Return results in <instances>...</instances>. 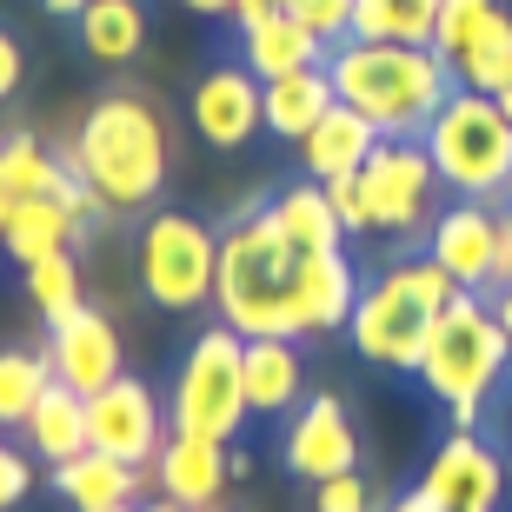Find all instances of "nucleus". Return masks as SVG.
<instances>
[{"mask_svg":"<svg viewBox=\"0 0 512 512\" xmlns=\"http://www.w3.org/2000/svg\"><path fill=\"white\" fill-rule=\"evenodd\" d=\"M360 266L353 253H300L286 247L266 213H247L220 233V280H213V313L240 340H320L346 333L353 300H360Z\"/></svg>","mask_w":512,"mask_h":512,"instance_id":"obj_1","label":"nucleus"},{"mask_svg":"<svg viewBox=\"0 0 512 512\" xmlns=\"http://www.w3.org/2000/svg\"><path fill=\"white\" fill-rule=\"evenodd\" d=\"M67 167L94 187V200L107 213H133L153 207L160 187H167L173 147H167V120L147 94H100L87 107V120L74 127V147L60 153Z\"/></svg>","mask_w":512,"mask_h":512,"instance_id":"obj_2","label":"nucleus"},{"mask_svg":"<svg viewBox=\"0 0 512 512\" xmlns=\"http://www.w3.org/2000/svg\"><path fill=\"white\" fill-rule=\"evenodd\" d=\"M326 74L346 107H360L380 127V140H426L433 114L459 87L433 47H399V40H333Z\"/></svg>","mask_w":512,"mask_h":512,"instance_id":"obj_3","label":"nucleus"},{"mask_svg":"<svg viewBox=\"0 0 512 512\" xmlns=\"http://www.w3.org/2000/svg\"><path fill=\"white\" fill-rule=\"evenodd\" d=\"M506 366H512V340L499 333L493 300L486 293H453V300L439 306V320L426 333V353H419L413 373L446 406L453 433H479V413H486L493 386L506 380Z\"/></svg>","mask_w":512,"mask_h":512,"instance_id":"obj_4","label":"nucleus"},{"mask_svg":"<svg viewBox=\"0 0 512 512\" xmlns=\"http://www.w3.org/2000/svg\"><path fill=\"white\" fill-rule=\"evenodd\" d=\"M459 286L446 280V266H433L426 253H406V260H386V273L360 286L353 300V320H346V340L366 366H386V373H413L419 353H426V333H433L439 306L453 300Z\"/></svg>","mask_w":512,"mask_h":512,"instance_id":"obj_5","label":"nucleus"},{"mask_svg":"<svg viewBox=\"0 0 512 512\" xmlns=\"http://www.w3.org/2000/svg\"><path fill=\"white\" fill-rule=\"evenodd\" d=\"M426 153H433L446 193L459 200H499L512 193V120L499 114L493 94L453 87L446 107L426 127Z\"/></svg>","mask_w":512,"mask_h":512,"instance_id":"obj_6","label":"nucleus"},{"mask_svg":"<svg viewBox=\"0 0 512 512\" xmlns=\"http://www.w3.org/2000/svg\"><path fill=\"white\" fill-rule=\"evenodd\" d=\"M240 353H247V340H240L233 326H207V333H193L187 360H180V380H173V399H167L173 433L220 439V446L240 439V426L253 419Z\"/></svg>","mask_w":512,"mask_h":512,"instance_id":"obj_7","label":"nucleus"},{"mask_svg":"<svg viewBox=\"0 0 512 512\" xmlns=\"http://www.w3.org/2000/svg\"><path fill=\"white\" fill-rule=\"evenodd\" d=\"M140 293H147L160 313H200L213 306V280H220V233L193 213H153L140 227Z\"/></svg>","mask_w":512,"mask_h":512,"instance_id":"obj_8","label":"nucleus"},{"mask_svg":"<svg viewBox=\"0 0 512 512\" xmlns=\"http://www.w3.org/2000/svg\"><path fill=\"white\" fill-rule=\"evenodd\" d=\"M360 193H366V227L386 240H426L439 220V180L426 140H380L373 160L360 167Z\"/></svg>","mask_w":512,"mask_h":512,"instance_id":"obj_9","label":"nucleus"},{"mask_svg":"<svg viewBox=\"0 0 512 512\" xmlns=\"http://www.w3.org/2000/svg\"><path fill=\"white\" fill-rule=\"evenodd\" d=\"M426 260L446 266L459 293H493L506 280V207H493V200L439 207L433 233H426Z\"/></svg>","mask_w":512,"mask_h":512,"instance_id":"obj_10","label":"nucleus"},{"mask_svg":"<svg viewBox=\"0 0 512 512\" xmlns=\"http://www.w3.org/2000/svg\"><path fill=\"white\" fill-rule=\"evenodd\" d=\"M167 433H173L167 399L153 393L147 380H133V373H120L114 386L87 393V446H100V453L127 459V466H153Z\"/></svg>","mask_w":512,"mask_h":512,"instance_id":"obj_11","label":"nucleus"},{"mask_svg":"<svg viewBox=\"0 0 512 512\" xmlns=\"http://www.w3.org/2000/svg\"><path fill=\"white\" fill-rule=\"evenodd\" d=\"M187 120L193 133L220 153H240L253 133H266V80L253 67H207L187 94Z\"/></svg>","mask_w":512,"mask_h":512,"instance_id":"obj_12","label":"nucleus"},{"mask_svg":"<svg viewBox=\"0 0 512 512\" xmlns=\"http://www.w3.org/2000/svg\"><path fill=\"white\" fill-rule=\"evenodd\" d=\"M280 459H286V473L306 479V486L353 473V466H360V433H353V413H346L333 393L300 399V406H293V419H286Z\"/></svg>","mask_w":512,"mask_h":512,"instance_id":"obj_13","label":"nucleus"},{"mask_svg":"<svg viewBox=\"0 0 512 512\" xmlns=\"http://www.w3.org/2000/svg\"><path fill=\"white\" fill-rule=\"evenodd\" d=\"M499 486H506V459L479 433H446L419 473V493L439 512H499Z\"/></svg>","mask_w":512,"mask_h":512,"instance_id":"obj_14","label":"nucleus"},{"mask_svg":"<svg viewBox=\"0 0 512 512\" xmlns=\"http://www.w3.org/2000/svg\"><path fill=\"white\" fill-rule=\"evenodd\" d=\"M47 366H54L60 386H74L80 399L114 386L127 373V346H120V326L100 313V306H80L74 320L47 326Z\"/></svg>","mask_w":512,"mask_h":512,"instance_id":"obj_15","label":"nucleus"},{"mask_svg":"<svg viewBox=\"0 0 512 512\" xmlns=\"http://www.w3.org/2000/svg\"><path fill=\"white\" fill-rule=\"evenodd\" d=\"M227 446L220 439H193V433H167V446L153 453V493L173 499L187 512H213L220 493H227Z\"/></svg>","mask_w":512,"mask_h":512,"instance_id":"obj_16","label":"nucleus"},{"mask_svg":"<svg viewBox=\"0 0 512 512\" xmlns=\"http://www.w3.org/2000/svg\"><path fill=\"white\" fill-rule=\"evenodd\" d=\"M147 486H153V466H127V459L100 453V446H87V453H74V459H60V466H54V493L67 499L74 512L133 506Z\"/></svg>","mask_w":512,"mask_h":512,"instance_id":"obj_17","label":"nucleus"},{"mask_svg":"<svg viewBox=\"0 0 512 512\" xmlns=\"http://www.w3.org/2000/svg\"><path fill=\"white\" fill-rule=\"evenodd\" d=\"M240 366H247V406H253V419H286L293 406H300V393H306L300 340H280V333L247 340Z\"/></svg>","mask_w":512,"mask_h":512,"instance_id":"obj_18","label":"nucleus"},{"mask_svg":"<svg viewBox=\"0 0 512 512\" xmlns=\"http://www.w3.org/2000/svg\"><path fill=\"white\" fill-rule=\"evenodd\" d=\"M373 147H380V127L360 114V107H333V114L320 120V127L300 140V167L313 173V180H346V173H360L366 160H373Z\"/></svg>","mask_w":512,"mask_h":512,"instance_id":"obj_19","label":"nucleus"},{"mask_svg":"<svg viewBox=\"0 0 512 512\" xmlns=\"http://www.w3.org/2000/svg\"><path fill=\"white\" fill-rule=\"evenodd\" d=\"M333 107H340V87H333V74H326V60L320 67H300V74L266 80V133L286 140V147H300Z\"/></svg>","mask_w":512,"mask_h":512,"instance_id":"obj_20","label":"nucleus"},{"mask_svg":"<svg viewBox=\"0 0 512 512\" xmlns=\"http://www.w3.org/2000/svg\"><path fill=\"white\" fill-rule=\"evenodd\" d=\"M260 213L273 220V233H280L286 247H300V253H333V247H346V227H340V213H333V200H326L320 180L280 187Z\"/></svg>","mask_w":512,"mask_h":512,"instance_id":"obj_21","label":"nucleus"},{"mask_svg":"<svg viewBox=\"0 0 512 512\" xmlns=\"http://www.w3.org/2000/svg\"><path fill=\"white\" fill-rule=\"evenodd\" d=\"M326 60V40L306 27L300 14H273L260 20V27H247L240 34V67H253L260 80H280V74H300V67H320Z\"/></svg>","mask_w":512,"mask_h":512,"instance_id":"obj_22","label":"nucleus"},{"mask_svg":"<svg viewBox=\"0 0 512 512\" xmlns=\"http://www.w3.org/2000/svg\"><path fill=\"white\" fill-rule=\"evenodd\" d=\"M80 54L100 60V67H127L147 47V0H87L74 14Z\"/></svg>","mask_w":512,"mask_h":512,"instance_id":"obj_23","label":"nucleus"},{"mask_svg":"<svg viewBox=\"0 0 512 512\" xmlns=\"http://www.w3.org/2000/svg\"><path fill=\"white\" fill-rule=\"evenodd\" d=\"M80 220L67 207H60L54 193H40V200H20L14 213H7V227H0V247H7V260L14 266H34V260H47V253H74V240H80Z\"/></svg>","mask_w":512,"mask_h":512,"instance_id":"obj_24","label":"nucleus"},{"mask_svg":"<svg viewBox=\"0 0 512 512\" xmlns=\"http://www.w3.org/2000/svg\"><path fill=\"white\" fill-rule=\"evenodd\" d=\"M27 453L34 459H47V466H60V459H74V453H87V399L74 393V386H47L40 393V406L27 413Z\"/></svg>","mask_w":512,"mask_h":512,"instance_id":"obj_25","label":"nucleus"},{"mask_svg":"<svg viewBox=\"0 0 512 512\" xmlns=\"http://www.w3.org/2000/svg\"><path fill=\"white\" fill-rule=\"evenodd\" d=\"M446 67H453V80H459V87H473V94H493L499 80H506V67H512V7H506V0L479 20L473 34H466V47H459Z\"/></svg>","mask_w":512,"mask_h":512,"instance_id":"obj_26","label":"nucleus"},{"mask_svg":"<svg viewBox=\"0 0 512 512\" xmlns=\"http://www.w3.org/2000/svg\"><path fill=\"white\" fill-rule=\"evenodd\" d=\"M439 0H360L346 40H399V47H433Z\"/></svg>","mask_w":512,"mask_h":512,"instance_id":"obj_27","label":"nucleus"},{"mask_svg":"<svg viewBox=\"0 0 512 512\" xmlns=\"http://www.w3.org/2000/svg\"><path fill=\"white\" fill-rule=\"evenodd\" d=\"M47 386H54L47 353H34V346H0V433H20Z\"/></svg>","mask_w":512,"mask_h":512,"instance_id":"obj_28","label":"nucleus"},{"mask_svg":"<svg viewBox=\"0 0 512 512\" xmlns=\"http://www.w3.org/2000/svg\"><path fill=\"white\" fill-rule=\"evenodd\" d=\"M0 173H7V187H14L20 200L60 193L67 180H74V167H67L60 153H47L40 133H7V140H0Z\"/></svg>","mask_w":512,"mask_h":512,"instance_id":"obj_29","label":"nucleus"},{"mask_svg":"<svg viewBox=\"0 0 512 512\" xmlns=\"http://www.w3.org/2000/svg\"><path fill=\"white\" fill-rule=\"evenodd\" d=\"M20 280H27V300H34V313H40L47 326L74 320L80 306H87V293H80V266H74V253H47V260L20 266Z\"/></svg>","mask_w":512,"mask_h":512,"instance_id":"obj_30","label":"nucleus"},{"mask_svg":"<svg viewBox=\"0 0 512 512\" xmlns=\"http://www.w3.org/2000/svg\"><path fill=\"white\" fill-rule=\"evenodd\" d=\"M499 0H439V27H433V54L453 60L459 47H466V34H473L479 20L493 14Z\"/></svg>","mask_w":512,"mask_h":512,"instance_id":"obj_31","label":"nucleus"},{"mask_svg":"<svg viewBox=\"0 0 512 512\" xmlns=\"http://www.w3.org/2000/svg\"><path fill=\"white\" fill-rule=\"evenodd\" d=\"M313 512H380V493H373L366 473L353 466V473L320 479V486H313Z\"/></svg>","mask_w":512,"mask_h":512,"instance_id":"obj_32","label":"nucleus"},{"mask_svg":"<svg viewBox=\"0 0 512 512\" xmlns=\"http://www.w3.org/2000/svg\"><path fill=\"white\" fill-rule=\"evenodd\" d=\"M353 7H360V0H286V14H300L326 47L353 34Z\"/></svg>","mask_w":512,"mask_h":512,"instance_id":"obj_33","label":"nucleus"},{"mask_svg":"<svg viewBox=\"0 0 512 512\" xmlns=\"http://www.w3.org/2000/svg\"><path fill=\"white\" fill-rule=\"evenodd\" d=\"M326 200H333V213H340L346 240H366V193H360V173H346V180H326Z\"/></svg>","mask_w":512,"mask_h":512,"instance_id":"obj_34","label":"nucleus"},{"mask_svg":"<svg viewBox=\"0 0 512 512\" xmlns=\"http://www.w3.org/2000/svg\"><path fill=\"white\" fill-rule=\"evenodd\" d=\"M27 493H34V459L0 439V512H14Z\"/></svg>","mask_w":512,"mask_h":512,"instance_id":"obj_35","label":"nucleus"},{"mask_svg":"<svg viewBox=\"0 0 512 512\" xmlns=\"http://www.w3.org/2000/svg\"><path fill=\"white\" fill-rule=\"evenodd\" d=\"M20 74H27V60H20V40L0 27V107L20 94Z\"/></svg>","mask_w":512,"mask_h":512,"instance_id":"obj_36","label":"nucleus"},{"mask_svg":"<svg viewBox=\"0 0 512 512\" xmlns=\"http://www.w3.org/2000/svg\"><path fill=\"white\" fill-rule=\"evenodd\" d=\"M280 14V0H233V27H240V34H247V27H260V20H273Z\"/></svg>","mask_w":512,"mask_h":512,"instance_id":"obj_37","label":"nucleus"},{"mask_svg":"<svg viewBox=\"0 0 512 512\" xmlns=\"http://www.w3.org/2000/svg\"><path fill=\"white\" fill-rule=\"evenodd\" d=\"M486 300H493V320H499V333L512 340V280H499L493 293H486Z\"/></svg>","mask_w":512,"mask_h":512,"instance_id":"obj_38","label":"nucleus"},{"mask_svg":"<svg viewBox=\"0 0 512 512\" xmlns=\"http://www.w3.org/2000/svg\"><path fill=\"white\" fill-rule=\"evenodd\" d=\"M380 512H439V506H433V499H426V493L413 486V493H399L393 506H380Z\"/></svg>","mask_w":512,"mask_h":512,"instance_id":"obj_39","label":"nucleus"},{"mask_svg":"<svg viewBox=\"0 0 512 512\" xmlns=\"http://www.w3.org/2000/svg\"><path fill=\"white\" fill-rule=\"evenodd\" d=\"M187 14H207V20H227L233 14V0H180Z\"/></svg>","mask_w":512,"mask_h":512,"instance_id":"obj_40","label":"nucleus"},{"mask_svg":"<svg viewBox=\"0 0 512 512\" xmlns=\"http://www.w3.org/2000/svg\"><path fill=\"white\" fill-rule=\"evenodd\" d=\"M14 207H20V193L7 187V173H0V227H7V213H14Z\"/></svg>","mask_w":512,"mask_h":512,"instance_id":"obj_41","label":"nucleus"},{"mask_svg":"<svg viewBox=\"0 0 512 512\" xmlns=\"http://www.w3.org/2000/svg\"><path fill=\"white\" fill-rule=\"evenodd\" d=\"M499 459L512 466V406H506V419H499Z\"/></svg>","mask_w":512,"mask_h":512,"instance_id":"obj_42","label":"nucleus"},{"mask_svg":"<svg viewBox=\"0 0 512 512\" xmlns=\"http://www.w3.org/2000/svg\"><path fill=\"white\" fill-rule=\"evenodd\" d=\"M493 100H499V114L512 120V67H506V80H499V87H493Z\"/></svg>","mask_w":512,"mask_h":512,"instance_id":"obj_43","label":"nucleus"},{"mask_svg":"<svg viewBox=\"0 0 512 512\" xmlns=\"http://www.w3.org/2000/svg\"><path fill=\"white\" fill-rule=\"evenodd\" d=\"M40 7H47V14H67V20H74L80 7H87V0H40Z\"/></svg>","mask_w":512,"mask_h":512,"instance_id":"obj_44","label":"nucleus"},{"mask_svg":"<svg viewBox=\"0 0 512 512\" xmlns=\"http://www.w3.org/2000/svg\"><path fill=\"white\" fill-rule=\"evenodd\" d=\"M506 280H512V207H506Z\"/></svg>","mask_w":512,"mask_h":512,"instance_id":"obj_45","label":"nucleus"},{"mask_svg":"<svg viewBox=\"0 0 512 512\" xmlns=\"http://www.w3.org/2000/svg\"><path fill=\"white\" fill-rule=\"evenodd\" d=\"M140 512H187V506H173V499H160V506H140Z\"/></svg>","mask_w":512,"mask_h":512,"instance_id":"obj_46","label":"nucleus"},{"mask_svg":"<svg viewBox=\"0 0 512 512\" xmlns=\"http://www.w3.org/2000/svg\"><path fill=\"white\" fill-rule=\"evenodd\" d=\"M107 512H140V506H107Z\"/></svg>","mask_w":512,"mask_h":512,"instance_id":"obj_47","label":"nucleus"},{"mask_svg":"<svg viewBox=\"0 0 512 512\" xmlns=\"http://www.w3.org/2000/svg\"><path fill=\"white\" fill-rule=\"evenodd\" d=\"M280 7H286V0H280Z\"/></svg>","mask_w":512,"mask_h":512,"instance_id":"obj_48","label":"nucleus"}]
</instances>
